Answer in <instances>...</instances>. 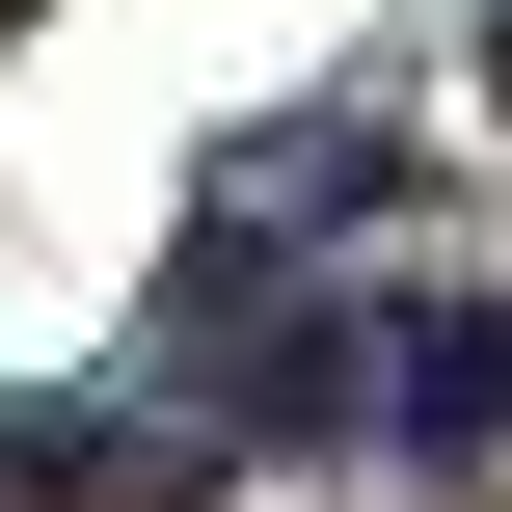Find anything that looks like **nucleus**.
Instances as JSON below:
<instances>
[{
	"label": "nucleus",
	"instance_id": "obj_1",
	"mask_svg": "<svg viewBox=\"0 0 512 512\" xmlns=\"http://www.w3.org/2000/svg\"><path fill=\"white\" fill-rule=\"evenodd\" d=\"M351 405H378V459H486V432H512V297L378 324V378H351Z\"/></svg>",
	"mask_w": 512,
	"mask_h": 512
}]
</instances>
